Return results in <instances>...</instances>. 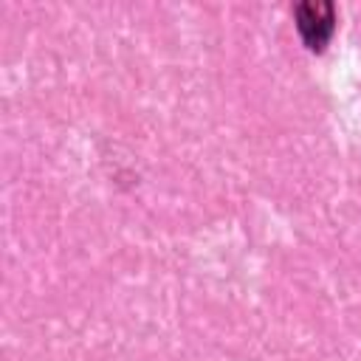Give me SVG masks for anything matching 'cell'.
<instances>
[{"instance_id": "1", "label": "cell", "mask_w": 361, "mask_h": 361, "mask_svg": "<svg viewBox=\"0 0 361 361\" xmlns=\"http://www.w3.org/2000/svg\"><path fill=\"white\" fill-rule=\"evenodd\" d=\"M293 23L305 48L322 54L336 31V6L330 0H302L293 6Z\"/></svg>"}]
</instances>
